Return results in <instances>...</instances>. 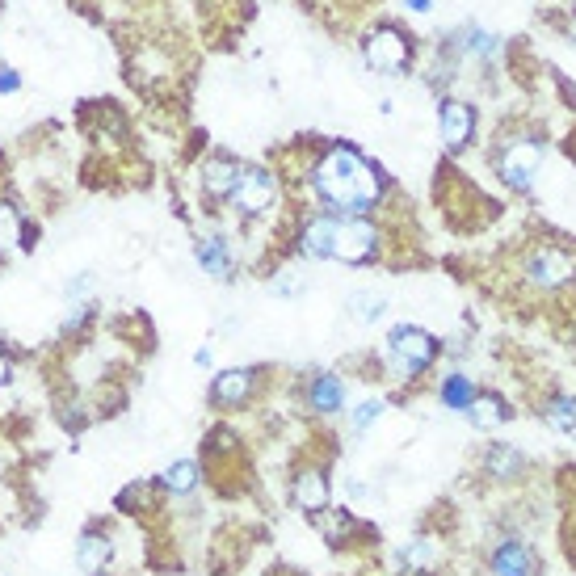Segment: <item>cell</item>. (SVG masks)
Masks as SVG:
<instances>
[{
  "mask_svg": "<svg viewBox=\"0 0 576 576\" xmlns=\"http://www.w3.org/2000/svg\"><path fill=\"white\" fill-rule=\"evenodd\" d=\"M539 164H543V143L518 139V143H509V148L501 152V177H505L509 190H530Z\"/></svg>",
  "mask_w": 576,
  "mask_h": 576,
  "instance_id": "obj_5",
  "label": "cell"
},
{
  "mask_svg": "<svg viewBox=\"0 0 576 576\" xmlns=\"http://www.w3.org/2000/svg\"><path fill=\"white\" fill-rule=\"evenodd\" d=\"M93 291V274H80L72 286H68V299H80V295H89Z\"/></svg>",
  "mask_w": 576,
  "mask_h": 576,
  "instance_id": "obj_28",
  "label": "cell"
},
{
  "mask_svg": "<svg viewBox=\"0 0 576 576\" xmlns=\"http://www.w3.org/2000/svg\"><path fill=\"white\" fill-rule=\"evenodd\" d=\"M366 64L383 72V76H396L404 64H408V38L392 26H383L366 38Z\"/></svg>",
  "mask_w": 576,
  "mask_h": 576,
  "instance_id": "obj_7",
  "label": "cell"
},
{
  "mask_svg": "<svg viewBox=\"0 0 576 576\" xmlns=\"http://www.w3.org/2000/svg\"><path fill=\"white\" fill-rule=\"evenodd\" d=\"M438 400H442L446 408H455V413H467L471 400H476V387H471L467 375H446L442 387H438Z\"/></svg>",
  "mask_w": 576,
  "mask_h": 576,
  "instance_id": "obj_23",
  "label": "cell"
},
{
  "mask_svg": "<svg viewBox=\"0 0 576 576\" xmlns=\"http://www.w3.org/2000/svg\"><path fill=\"white\" fill-rule=\"evenodd\" d=\"M492 572H497V576H530L534 560H530V551L518 539H505L497 551H492Z\"/></svg>",
  "mask_w": 576,
  "mask_h": 576,
  "instance_id": "obj_18",
  "label": "cell"
},
{
  "mask_svg": "<svg viewBox=\"0 0 576 576\" xmlns=\"http://www.w3.org/2000/svg\"><path fill=\"white\" fill-rule=\"evenodd\" d=\"M522 467H526L522 450L509 446V442H497V446L488 450V459H484V471H488L492 480H513V476H522Z\"/></svg>",
  "mask_w": 576,
  "mask_h": 576,
  "instance_id": "obj_19",
  "label": "cell"
},
{
  "mask_svg": "<svg viewBox=\"0 0 576 576\" xmlns=\"http://www.w3.org/2000/svg\"><path fill=\"white\" fill-rule=\"evenodd\" d=\"M160 497L164 492L156 480H135L114 497V509L118 513H152V509H160Z\"/></svg>",
  "mask_w": 576,
  "mask_h": 576,
  "instance_id": "obj_16",
  "label": "cell"
},
{
  "mask_svg": "<svg viewBox=\"0 0 576 576\" xmlns=\"http://www.w3.org/2000/svg\"><path fill=\"white\" fill-rule=\"evenodd\" d=\"M547 425L560 429V434H568V438H576V400H568V396L551 400V408H547Z\"/></svg>",
  "mask_w": 576,
  "mask_h": 576,
  "instance_id": "obj_24",
  "label": "cell"
},
{
  "mask_svg": "<svg viewBox=\"0 0 576 576\" xmlns=\"http://www.w3.org/2000/svg\"><path fill=\"white\" fill-rule=\"evenodd\" d=\"M17 89H22V76L13 68H0V93H17Z\"/></svg>",
  "mask_w": 576,
  "mask_h": 576,
  "instance_id": "obj_27",
  "label": "cell"
},
{
  "mask_svg": "<svg viewBox=\"0 0 576 576\" xmlns=\"http://www.w3.org/2000/svg\"><path fill=\"white\" fill-rule=\"evenodd\" d=\"M312 185L333 215H366L383 198V173L362 152L345 148V143L328 148L316 160Z\"/></svg>",
  "mask_w": 576,
  "mask_h": 576,
  "instance_id": "obj_1",
  "label": "cell"
},
{
  "mask_svg": "<svg viewBox=\"0 0 576 576\" xmlns=\"http://www.w3.org/2000/svg\"><path fill=\"white\" fill-rule=\"evenodd\" d=\"M110 560H114V539H110V530L89 526V530L76 539V568L85 572V576H101V572L110 568Z\"/></svg>",
  "mask_w": 576,
  "mask_h": 576,
  "instance_id": "obj_8",
  "label": "cell"
},
{
  "mask_svg": "<svg viewBox=\"0 0 576 576\" xmlns=\"http://www.w3.org/2000/svg\"><path fill=\"white\" fill-rule=\"evenodd\" d=\"M101 576H110V572H101Z\"/></svg>",
  "mask_w": 576,
  "mask_h": 576,
  "instance_id": "obj_31",
  "label": "cell"
},
{
  "mask_svg": "<svg viewBox=\"0 0 576 576\" xmlns=\"http://www.w3.org/2000/svg\"><path fill=\"white\" fill-rule=\"evenodd\" d=\"M333 219H337V215H316L312 223H303V232H299V249H303V257H328V240H333Z\"/></svg>",
  "mask_w": 576,
  "mask_h": 576,
  "instance_id": "obj_20",
  "label": "cell"
},
{
  "mask_svg": "<svg viewBox=\"0 0 576 576\" xmlns=\"http://www.w3.org/2000/svg\"><path fill=\"white\" fill-rule=\"evenodd\" d=\"M240 181V164L232 156H211L202 164V194L207 198H228Z\"/></svg>",
  "mask_w": 576,
  "mask_h": 576,
  "instance_id": "obj_10",
  "label": "cell"
},
{
  "mask_svg": "<svg viewBox=\"0 0 576 576\" xmlns=\"http://www.w3.org/2000/svg\"><path fill=\"white\" fill-rule=\"evenodd\" d=\"M17 236H22V219H17V211L9 207V202H0V249L13 244Z\"/></svg>",
  "mask_w": 576,
  "mask_h": 576,
  "instance_id": "obj_26",
  "label": "cell"
},
{
  "mask_svg": "<svg viewBox=\"0 0 576 576\" xmlns=\"http://www.w3.org/2000/svg\"><path fill=\"white\" fill-rule=\"evenodd\" d=\"M408 9H413V13H425V9H429V0H408Z\"/></svg>",
  "mask_w": 576,
  "mask_h": 576,
  "instance_id": "obj_30",
  "label": "cell"
},
{
  "mask_svg": "<svg viewBox=\"0 0 576 576\" xmlns=\"http://www.w3.org/2000/svg\"><path fill=\"white\" fill-rule=\"evenodd\" d=\"M228 202L244 219L270 215L278 207V177L265 173V169H240V181H236V190L228 194Z\"/></svg>",
  "mask_w": 576,
  "mask_h": 576,
  "instance_id": "obj_4",
  "label": "cell"
},
{
  "mask_svg": "<svg viewBox=\"0 0 576 576\" xmlns=\"http://www.w3.org/2000/svg\"><path fill=\"white\" fill-rule=\"evenodd\" d=\"M253 383H257V370H249V366L219 370L215 383H211V404L215 408H240L253 396Z\"/></svg>",
  "mask_w": 576,
  "mask_h": 576,
  "instance_id": "obj_9",
  "label": "cell"
},
{
  "mask_svg": "<svg viewBox=\"0 0 576 576\" xmlns=\"http://www.w3.org/2000/svg\"><path fill=\"white\" fill-rule=\"evenodd\" d=\"M328 501H333V488H328L324 467H299L291 480V505L299 513H307V518H320Z\"/></svg>",
  "mask_w": 576,
  "mask_h": 576,
  "instance_id": "obj_6",
  "label": "cell"
},
{
  "mask_svg": "<svg viewBox=\"0 0 576 576\" xmlns=\"http://www.w3.org/2000/svg\"><path fill=\"white\" fill-rule=\"evenodd\" d=\"M194 261H198V270L202 274H211V278H232V249H228V240L223 236H202L194 244Z\"/></svg>",
  "mask_w": 576,
  "mask_h": 576,
  "instance_id": "obj_11",
  "label": "cell"
},
{
  "mask_svg": "<svg viewBox=\"0 0 576 576\" xmlns=\"http://www.w3.org/2000/svg\"><path fill=\"white\" fill-rule=\"evenodd\" d=\"M387 358H392V366L400 370V375H421V370L434 366L438 358V337L425 333V328L417 324H396L392 337H387Z\"/></svg>",
  "mask_w": 576,
  "mask_h": 576,
  "instance_id": "obj_3",
  "label": "cell"
},
{
  "mask_svg": "<svg viewBox=\"0 0 576 576\" xmlns=\"http://www.w3.org/2000/svg\"><path fill=\"white\" fill-rule=\"evenodd\" d=\"M379 417H383V400H362V404H354V413H349V425H354V434H366Z\"/></svg>",
  "mask_w": 576,
  "mask_h": 576,
  "instance_id": "obj_25",
  "label": "cell"
},
{
  "mask_svg": "<svg viewBox=\"0 0 576 576\" xmlns=\"http://www.w3.org/2000/svg\"><path fill=\"white\" fill-rule=\"evenodd\" d=\"M438 560H442V543L438 539H413L404 551H400V564L408 576H429V572H438Z\"/></svg>",
  "mask_w": 576,
  "mask_h": 576,
  "instance_id": "obj_15",
  "label": "cell"
},
{
  "mask_svg": "<svg viewBox=\"0 0 576 576\" xmlns=\"http://www.w3.org/2000/svg\"><path fill=\"white\" fill-rule=\"evenodd\" d=\"M530 282H539V286H560L564 278H572V261L564 253H551V249H539L530 257Z\"/></svg>",
  "mask_w": 576,
  "mask_h": 576,
  "instance_id": "obj_17",
  "label": "cell"
},
{
  "mask_svg": "<svg viewBox=\"0 0 576 576\" xmlns=\"http://www.w3.org/2000/svg\"><path fill=\"white\" fill-rule=\"evenodd\" d=\"M467 417H471V425H476V429H497V425L509 421V404L501 396H476V400H471V408H467Z\"/></svg>",
  "mask_w": 576,
  "mask_h": 576,
  "instance_id": "obj_21",
  "label": "cell"
},
{
  "mask_svg": "<svg viewBox=\"0 0 576 576\" xmlns=\"http://www.w3.org/2000/svg\"><path fill=\"white\" fill-rule=\"evenodd\" d=\"M345 307H349V320H358V324H379L383 312H387V299L375 295V291H354V295L345 299Z\"/></svg>",
  "mask_w": 576,
  "mask_h": 576,
  "instance_id": "obj_22",
  "label": "cell"
},
{
  "mask_svg": "<svg viewBox=\"0 0 576 576\" xmlns=\"http://www.w3.org/2000/svg\"><path fill=\"white\" fill-rule=\"evenodd\" d=\"M307 400H312L316 413L333 417V413H341V408H345V383L333 375V370H320V375L307 383Z\"/></svg>",
  "mask_w": 576,
  "mask_h": 576,
  "instance_id": "obj_13",
  "label": "cell"
},
{
  "mask_svg": "<svg viewBox=\"0 0 576 576\" xmlns=\"http://www.w3.org/2000/svg\"><path fill=\"white\" fill-rule=\"evenodd\" d=\"M13 379V362H9V354H0V387H5Z\"/></svg>",
  "mask_w": 576,
  "mask_h": 576,
  "instance_id": "obj_29",
  "label": "cell"
},
{
  "mask_svg": "<svg viewBox=\"0 0 576 576\" xmlns=\"http://www.w3.org/2000/svg\"><path fill=\"white\" fill-rule=\"evenodd\" d=\"M379 253V228L362 215H337L333 219V240H328V261L362 265Z\"/></svg>",
  "mask_w": 576,
  "mask_h": 576,
  "instance_id": "obj_2",
  "label": "cell"
},
{
  "mask_svg": "<svg viewBox=\"0 0 576 576\" xmlns=\"http://www.w3.org/2000/svg\"><path fill=\"white\" fill-rule=\"evenodd\" d=\"M198 480H202V467L194 463V459H177V463H169L156 476V484H160V492L164 497H190V492L198 488Z\"/></svg>",
  "mask_w": 576,
  "mask_h": 576,
  "instance_id": "obj_14",
  "label": "cell"
},
{
  "mask_svg": "<svg viewBox=\"0 0 576 576\" xmlns=\"http://www.w3.org/2000/svg\"><path fill=\"white\" fill-rule=\"evenodd\" d=\"M471 131H476V114H471V106H463V101H442V139L450 152H459L463 143L471 139Z\"/></svg>",
  "mask_w": 576,
  "mask_h": 576,
  "instance_id": "obj_12",
  "label": "cell"
}]
</instances>
